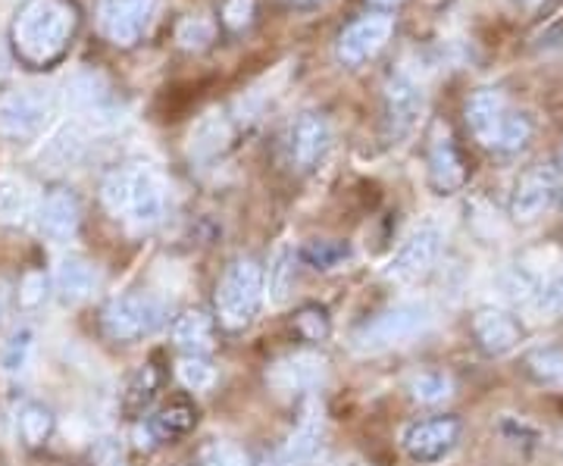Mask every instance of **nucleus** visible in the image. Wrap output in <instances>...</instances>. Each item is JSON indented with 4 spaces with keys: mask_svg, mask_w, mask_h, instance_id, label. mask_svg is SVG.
I'll list each match as a JSON object with an SVG mask.
<instances>
[{
    "mask_svg": "<svg viewBox=\"0 0 563 466\" xmlns=\"http://www.w3.org/2000/svg\"><path fill=\"white\" fill-rule=\"evenodd\" d=\"M429 176H432V185L442 191V195H451L457 191L466 179V169H463L461 154L457 147L451 142L448 132H435V138L429 144Z\"/></svg>",
    "mask_w": 563,
    "mask_h": 466,
    "instance_id": "nucleus-17",
    "label": "nucleus"
},
{
    "mask_svg": "<svg viewBox=\"0 0 563 466\" xmlns=\"http://www.w3.org/2000/svg\"><path fill=\"white\" fill-rule=\"evenodd\" d=\"M0 66H3V54H0Z\"/></svg>",
    "mask_w": 563,
    "mask_h": 466,
    "instance_id": "nucleus-44",
    "label": "nucleus"
},
{
    "mask_svg": "<svg viewBox=\"0 0 563 466\" xmlns=\"http://www.w3.org/2000/svg\"><path fill=\"white\" fill-rule=\"evenodd\" d=\"M47 298V279L41 273H29L20 285V304L25 310H35L38 304H44Z\"/></svg>",
    "mask_w": 563,
    "mask_h": 466,
    "instance_id": "nucleus-39",
    "label": "nucleus"
},
{
    "mask_svg": "<svg viewBox=\"0 0 563 466\" xmlns=\"http://www.w3.org/2000/svg\"><path fill=\"white\" fill-rule=\"evenodd\" d=\"M320 445H322V413L317 410V407H310V410L303 413L301 423H298V429L291 432L288 445L282 447L279 454L285 457V464L288 466H303L317 457Z\"/></svg>",
    "mask_w": 563,
    "mask_h": 466,
    "instance_id": "nucleus-20",
    "label": "nucleus"
},
{
    "mask_svg": "<svg viewBox=\"0 0 563 466\" xmlns=\"http://www.w3.org/2000/svg\"><path fill=\"white\" fill-rule=\"evenodd\" d=\"M81 223V207L79 198L73 195V191H66V188H54L38 207V225L41 232L51 238V242H69V238H76V232H79Z\"/></svg>",
    "mask_w": 563,
    "mask_h": 466,
    "instance_id": "nucleus-14",
    "label": "nucleus"
},
{
    "mask_svg": "<svg viewBox=\"0 0 563 466\" xmlns=\"http://www.w3.org/2000/svg\"><path fill=\"white\" fill-rule=\"evenodd\" d=\"M7 298H10V295H7V285L0 282V320H3V313H7Z\"/></svg>",
    "mask_w": 563,
    "mask_h": 466,
    "instance_id": "nucleus-41",
    "label": "nucleus"
},
{
    "mask_svg": "<svg viewBox=\"0 0 563 466\" xmlns=\"http://www.w3.org/2000/svg\"><path fill=\"white\" fill-rule=\"evenodd\" d=\"M191 426H195V410H191V404H185V401L166 404L161 413L151 420V432H154L157 439H163V442L179 439V435H185Z\"/></svg>",
    "mask_w": 563,
    "mask_h": 466,
    "instance_id": "nucleus-25",
    "label": "nucleus"
},
{
    "mask_svg": "<svg viewBox=\"0 0 563 466\" xmlns=\"http://www.w3.org/2000/svg\"><path fill=\"white\" fill-rule=\"evenodd\" d=\"M81 151H85V135H81L79 125H63L60 132L44 144L41 160L51 163V169H66L79 160Z\"/></svg>",
    "mask_w": 563,
    "mask_h": 466,
    "instance_id": "nucleus-22",
    "label": "nucleus"
},
{
    "mask_svg": "<svg viewBox=\"0 0 563 466\" xmlns=\"http://www.w3.org/2000/svg\"><path fill=\"white\" fill-rule=\"evenodd\" d=\"M154 3L157 0H101L98 3V25H101L103 38L117 47H132L151 20Z\"/></svg>",
    "mask_w": 563,
    "mask_h": 466,
    "instance_id": "nucleus-8",
    "label": "nucleus"
},
{
    "mask_svg": "<svg viewBox=\"0 0 563 466\" xmlns=\"http://www.w3.org/2000/svg\"><path fill=\"white\" fill-rule=\"evenodd\" d=\"M101 201L117 220H125L135 229L157 225L163 220V210H166L163 185L157 182L154 173H147L141 166L113 169L101 185Z\"/></svg>",
    "mask_w": 563,
    "mask_h": 466,
    "instance_id": "nucleus-2",
    "label": "nucleus"
},
{
    "mask_svg": "<svg viewBox=\"0 0 563 466\" xmlns=\"http://www.w3.org/2000/svg\"><path fill=\"white\" fill-rule=\"evenodd\" d=\"M76 29L79 7L73 0H25L10 25V41L25 66L44 69L66 54Z\"/></svg>",
    "mask_w": 563,
    "mask_h": 466,
    "instance_id": "nucleus-1",
    "label": "nucleus"
},
{
    "mask_svg": "<svg viewBox=\"0 0 563 466\" xmlns=\"http://www.w3.org/2000/svg\"><path fill=\"white\" fill-rule=\"evenodd\" d=\"M439 251H442V232L435 225H420L395 251V257L385 266V276L391 282H413V279H420L429 266L435 264Z\"/></svg>",
    "mask_w": 563,
    "mask_h": 466,
    "instance_id": "nucleus-9",
    "label": "nucleus"
},
{
    "mask_svg": "<svg viewBox=\"0 0 563 466\" xmlns=\"http://www.w3.org/2000/svg\"><path fill=\"white\" fill-rule=\"evenodd\" d=\"M51 429H54V417H51V410L41 404H25L20 413V435L25 445L38 447L47 442V435H51Z\"/></svg>",
    "mask_w": 563,
    "mask_h": 466,
    "instance_id": "nucleus-27",
    "label": "nucleus"
},
{
    "mask_svg": "<svg viewBox=\"0 0 563 466\" xmlns=\"http://www.w3.org/2000/svg\"><path fill=\"white\" fill-rule=\"evenodd\" d=\"M169 339L191 354H203L213 347V320L203 310H185L176 317V323L169 325Z\"/></svg>",
    "mask_w": 563,
    "mask_h": 466,
    "instance_id": "nucleus-21",
    "label": "nucleus"
},
{
    "mask_svg": "<svg viewBox=\"0 0 563 466\" xmlns=\"http://www.w3.org/2000/svg\"><path fill=\"white\" fill-rule=\"evenodd\" d=\"M166 323V304L154 295H122L103 310V329L117 342H139Z\"/></svg>",
    "mask_w": 563,
    "mask_h": 466,
    "instance_id": "nucleus-6",
    "label": "nucleus"
},
{
    "mask_svg": "<svg viewBox=\"0 0 563 466\" xmlns=\"http://www.w3.org/2000/svg\"><path fill=\"white\" fill-rule=\"evenodd\" d=\"M422 110V91L417 81L410 76H391L385 81V120H388V129L395 138L407 135L413 125H417V116Z\"/></svg>",
    "mask_w": 563,
    "mask_h": 466,
    "instance_id": "nucleus-11",
    "label": "nucleus"
},
{
    "mask_svg": "<svg viewBox=\"0 0 563 466\" xmlns=\"http://www.w3.org/2000/svg\"><path fill=\"white\" fill-rule=\"evenodd\" d=\"M429 323V310L422 304H398L385 310L379 317L366 320L354 332V347L361 354H379L388 347H398L410 342L413 335H420Z\"/></svg>",
    "mask_w": 563,
    "mask_h": 466,
    "instance_id": "nucleus-4",
    "label": "nucleus"
},
{
    "mask_svg": "<svg viewBox=\"0 0 563 466\" xmlns=\"http://www.w3.org/2000/svg\"><path fill=\"white\" fill-rule=\"evenodd\" d=\"M257 466H288V464H285V457H282V454H263L261 461H257Z\"/></svg>",
    "mask_w": 563,
    "mask_h": 466,
    "instance_id": "nucleus-40",
    "label": "nucleus"
},
{
    "mask_svg": "<svg viewBox=\"0 0 563 466\" xmlns=\"http://www.w3.org/2000/svg\"><path fill=\"white\" fill-rule=\"evenodd\" d=\"M29 217V195L20 182L3 179L0 182V223L16 225Z\"/></svg>",
    "mask_w": 563,
    "mask_h": 466,
    "instance_id": "nucleus-30",
    "label": "nucleus"
},
{
    "mask_svg": "<svg viewBox=\"0 0 563 466\" xmlns=\"http://www.w3.org/2000/svg\"><path fill=\"white\" fill-rule=\"evenodd\" d=\"M554 195H558V179H554V173H548V169H532V173H526L520 185H517V191H514V203H510V213L517 217V220H536L542 210L551 207L554 201Z\"/></svg>",
    "mask_w": 563,
    "mask_h": 466,
    "instance_id": "nucleus-16",
    "label": "nucleus"
},
{
    "mask_svg": "<svg viewBox=\"0 0 563 466\" xmlns=\"http://www.w3.org/2000/svg\"><path fill=\"white\" fill-rule=\"evenodd\" d=\"M269 301L273 304H285L291 288H295V251L288 244H282L279 251L273 254V264H269Z\"/></svg>",
    "mask_w": 563,
    "mask_h": 466,
    "instance_id": "nucleus-24",
    "label": "nucleus"
},
{
    "mask_svg": "<svg viewBox=\"0 0 563 466\" xmlns=\"http://www.w3.org/2000/svg\"><path fill=\"white\" fill-rule=\"evenodd\" d=\"M154 395H157V373L151 366H144L139 376L132 379L129 391H125V410L129 413H141L144 407L154 401Z\"/></svg>",
    "mask_w": 563,
    "mask_h": 466,
    "instance_id": "nucleus-31",
    "label": "nucleus"
},
{
    "mask_svg": "<svg viewBox=\"0 0 563 466\" xmlns=\"http://www.w3.org/2000/svg\"><path fill=\"white\" fill-rule=\"evenodd\" d=\"M201 466H247L244 454L235 445H225V442H217L203 451Z\"/></svg>",
    "mask_w": 563,
    "mask_h": 466,
    "instance_id": "nucleus-38",
    "label": "nucleus"
},
{
    "mask_svg": "<svg viewBox=\"0 0 563 466\" xmlns=\"http://www.w3.org/2000/svg\"><path fill=\"white\" fill-rule=\"evenodd\" d=\"M176 41H179L185 51H201V47H207L213 41V25H210V20H203V16H188V20L179 22Z\"/></svg>",
    "mask_w": 563,
    "mask_h": 466,
    "instance_id": "nucleus-32",
    "label": "nucleus"
},
{
    "mask_svg": "<svg viewBox=\"0 0 563 466\" xmlns=\"http://www.w3.org/2000/svg\"><path fill=\"white\" fill-rule=\"evenodd\" d=\"M507 116H510L507 101H504L498 91H492V88L476 91V95L470 98V103H466V125H470V132H473L485 147H498Z\"/></svg>",
    "mask_w": 563,
    "mask_h": 466,
    "instance_id": "nucleus-15",
    "label": "nucleus"
},
{
    "mask_svg": "<svg viewBox=\"0 0 563 466\" xmlns=\"http://www.w3.org/2000/svg\"><path fill=\"white\" fill-rule=\"evenodd\" d=\"M461 442V420L454 417H439V420H426L413 423L404 432V447L413 461L420 464H435L442 461L451 447Z\"/></svg>",
    "mask_w": 563,
    "mask_h": 466,
    "instance_id": "nucleus-10",
    "label": "nucleus"
},
{
    "mask_svg": "<svg viewBox=\"0 0 563 466\" xmlns=\"http://www.w3.org/2000/svg\"><path fill=\"white\" fill-rule=\"evenodd\" d=\"M473 332H476V342L485 354H495V357L514 351L520 342V325L501 310H479L473 320Z\"/></svg>",
    "mask_w": 563,
    "mask_h": 466,
    "instance_id": "nucleus-18",
    "label": "nucleus"
},
{
    "mask_svg": "<svg viewBox=\"0 0 563 466\" xmlns=\"http://www.w3.org/2000/svg\"><path fill=\"white\" fill-rule=\"evenodd\" d=\"M526 7H539V3H544V0H523Z\"/></svg>",
    "mask_w": 563,
    "mask_h": 466,
    "instance_id": "nucleus-43",
    "label": "nucleus"
},
{
    "mask_svg": "<svg viewBox=\"0 0 563 466\" xmlns=\"http://www.w3.org/2000/svg\"><path fill=\"white\" fill-rule=\"evenodd\" d=\"M329 144H332V129L320 113H301L295 120L291 135H288V151L298 169H313L325 157Z\"/></svg>",
    "mask_w": 563,
    "mask_h": 466,
    "instance_id": "nucleus-12",
    "label": "nucleus"
},
{
    "mask_svg": "<svg viewBox=\"0 0 563 466\" xmlns=\"http://www.w3.org/2000/svg\"><path fill=\"white\" fill-rule=\"evenodd\" d=\"M95 285H98V273L85 257H66L54 273V288L63 304H81L85 298H91Z\"/></svg>",
    "mask_w": 563,
    "mask_h": 466,
    "instance_id": "nucleus-19",
    "label": "nucleus"
},
{
    "mask_svg": "<svg viewBox=\"0 0 563 466\" xmlns=\"http://www.w3.org/2000/svg\"><path fill=\"white\" fill-rule=\"evenodd\" d=\"M410 395L420 404H442V401H448L454 395V382L444 373H422V376H417L410 382Z\"/></svg>",
    "mask_w": 563,
    "mask_h": 466,
    "instance_id": "nucleus-28",
    "label": "nucleus"
},
{
    "mask_svg": "<svg viewBox=\"0 0 563 466\" xmlns=\"http://www.w3.org/2000/svg\"><path fill=\"white\" fill-rule=\"evenodd\" d=\"M32 354H35V332L22 325L0 345V369L7 376H22L32 366Z\"/></svg>",
    "mask_w": 563,
    "mask_h": 466,
    "instance_id": "nucleus-23",
    "label": "nucleus"
},
{
    "mask_svg": "<svg viewBox=\"0 0 563 466\" xmlns=\"http://www.w3.org/2000/svg\"><path fill=\"white\" fill-rule=\"evenodd\" d=\"M254 16V0H225L222 3V22L232 29V32H242L251 25Z\"/></svg>",
    "mask_w": 563,
    "mask_h": 466,
    "instance_id": "nucleus-37",
    "label": "nucleus"
},
{
    "mask_svg": "<svg viewBox=\"0 0 563 466\" xmlns=\"http://www.w3.org/2000/svg\"><path fill=\"white\" fill-rule=\"evenodd\" d=\"M54 113V95L47 88L29 85V88H13L0 98V135L13 142H29L41 135Z\"/></svg>",
    "mask_w": 563,
    "mask_h": 466,
    "instance_id": "nucleus-5",
    "label": "nucleus"
},
{
    "mask_svg": "<svg viewBox=\"0 0 563 466\" xmlns=\"http://www.w3.org/2000/svg\"><path fill=\"white\" fill-rule=\"evenodd\" d=\"M344 257H347V247L339 242H313L303 247V260L317 269H332L335 264H342Z\"/></svg>",
    "mask_w": 563,
    "mask_h": 466,
    "instance_id": "nucleus-34",
    "label": "nucleus"
},
{
    "mask_svg": "<svg viewBox=\"0 0 563 466\" xmlns=\"http://www.w3.org/2000/svg\"><path fill=\"white\" fill-rule=\"evenodd\" d=\"M391 32H395V20L391 16H385V13L363 16V20L351 22L339 35L335 57L344 66H363V63L373 60L383 51L388 38H391Z\"/></svg>",
    "mask_w": 563,
    "mask_h": 466,
    "instance_id": "nucleus-7",
    "label": "nucleus"
},
{
    "mask_svg": "<svg viewBox=\"0 0 563 466\" xmlns=\"http://www.w3.org/2000/svg\"><path fill=\"white\" fill-rule=\"evenodd\" d=\"M295 329L301 332L307 342H322L329 335V317L322 307H303L295 317Z\"/></svg>",
    "mask_w": 563,
    "mask_h": 466,
    "instance_id": "nucleus-35",
    "label": "nucleus"
},
{
    "mask_svg": "<svg viewBox=\"0 0 563 466\" xmlns=\"http://www.w3.org/2000/svg\"><path fill=\"white\" fill-rule=\"evenodd\" d=\"M325 376V360L313 351H298V354H288L276 364L269 366L266 379L276 391H310L317 388Z\"/></svg>",
    "mask_w": 563,
    "mask_h": 466,
    "instance_id": "nucleus-13",
    "label": "nucleus"
},
{
    "mask_svg": "<svg viewBox=\"0 0 563 466\" xmlns=\"http://www.w3.org/2000/svg\"><path fill=\"white\" fill-rule=\"evenodd\" d=\"M263 301V269L254 260H235L217 291V313L225 329H244Z\"/></svg>",
    "mask_w": 563,
    "mask_h": 466,
    "instance_id": "nucleus-3",
    "label": "nucleus"
},
{
    "mask_svg": "<svg viewBox=\"0 0 563 466\" xmlns=\"http://www.w3.org/2000/svg\"><path fill=\"white\" fill-rule=\"evenodd\" d=\"M369 3H376V7H398L404 0H369Z\"/></svg>",
    "mask_w": 563,
    "mask_h": 466,
    "instance_id": "nucleus-42",
    "label": "nucleus"
},
{
    "mask_svg": "<svg viewBox=\"0 0 563 466\" xmlns=\"http://www.w3.org/2000/svg\"><path fill=\"white\" fill-rule=\"evenodd\" d=\"M229 142V125L222 116L217 113H210L207 120H201V125L191 132V154H198V157H213V154H220L222 147Z\"/></svg>",
    "mask_w": 563,
    "mask_h": 466,
    "instance_id": "nucleus-26",
    "label": "nucleus"
},
{
    "mask_svg": "<svg viewBox=\"0 0 563 466\" xmlns=\"http://www.w3.org/2000/svg\"><path fill=\"white\" fill-rule=\"evenodd\" d=\"M176 376H179V382L188 391H207V388H213V382H217V369L207 364L201 354L181 357L179 366H176Z\"/></svg>",
    "mask_w": 563,
    "mask_h": 466,
    "instance_id": "nucleus-29",
    "label": "nucleus"
},
{
    "mask_svg": "<svg viewBox=\"0 0 563 466\" xmlns=\"http://www.w3.org/2000/svg\"><path fill=\"white\" fill-rule=\"evenodd\" d=\"M529 369L542 382H561L563 379V351L561 347H544L529 357Z\"/></svg>",
    "mask_w": 563,
    "mask_h": 466,
    "instance_id": "nucleus-33",
    "label": "nucleus"
},
{
    "mask_svg": "<svg viewBox=\"0 0 563 466\" xmlns=\"http://www.w3.org/2000/svg\"><path fill=\"white\" fill-rule=\"evenodd\" d=\"M529 135H532V125H529V120H526V116H520V113H510L501 129V142H498V151H520V147L529 142Z\"/></svg>",
    "mask_w": 563,
    "mask_h": 466,
    "instance_id": "nucleus-36",
    "label": "nucleus"
}]
</instances>
